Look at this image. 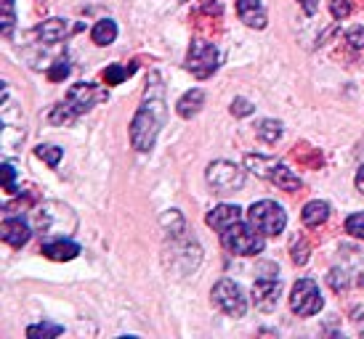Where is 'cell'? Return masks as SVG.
<instances>
[{"mask_svg":"<svg viewBox=\"0 0 364 339\" xmlns=\"http://www.w3.org/2000/svg\"><path fill=\"white\" fill-rule=\"evenodd\" d=\"M324 299L322 291L316 287L314 279H298L295 281L293 291H290V308H293L295 316L301 318H309V316H316L322 310Z\"/></svg>","mask_w":364,"mask_h":339,"instance_id":"cell-9","label":"cell"},{"mask_svg":"<svg viewBox=\"0 0 364 339\" xmlns=\"http://www.w3.org/2000/svg\"><path fill=\"white\" fill-rule=\"evenodd\" d=\"M237 16L250 30H263L269 24V16H266V9H263L261 0H237Z\"/></svg>","mask_w":364,"mask_h":339,"instance_id":"cell-13","label":"cell"},{"mask_svg":"<svg viewBox=\"0 0 364 339\" xmlns=\"http://www.w3.org/2000/svg\"><path fill=\"white\" fill-rule=\"evenodd\" d=\"M330 287H333L335 291H346L348 287H351V279H348V273L346 270H330Z\"/></svg>","mask_w":364,"mask_h":339,"instance_id":"cell-31","label":"cell"},{"mask_svg":"<svg viewBox=\"0 0 364 339\" xmlns=\"http://www.w3.org/2000/svg\"><path fill=\"white\" fill-rule=\"evenodd\" d=\"M279 294H282V281L274 276H261L253 284V302L263 313H272L279 305Z\"/></svg>","mask_w":364,"mask_h":339,"instance_id":"cell-11","label":"cell"},{"mask_svg":"<svg viewBox=\"0 0 364 339\" xmlns=\"http://www.w3.org/2000/svg\"><path fill=\"white\" fill-rule=\"evenodd\" d=\"M245 167L250 170V172H255L258 178L269 180L272 186H277V189L282 191H301V186H304V180L295 175L293 170L287 167V165H282V162L272 160V157H261V154H247L245 157Z\"/></svg>","mask_w":364,"mask_h":339,"instance_id":"cell-3","label":"cell"},{"mask_svg":"<svg viewBox=\"0 0 364 339\" xmlns=\"http://www.w3.org/2000/svg\"><path fill=\"white\" fill-rule=\"evenodd\" d=\"M41 255H46L48 260H56V262H67V260H75L80 255V244H75V241H70V239L43 241Z\"/></svg>","mask_w":364,"mask_h":339,"instance_id":"cell-15","label":"cell"},{"mask_svg":"<svg viewBox=\"0 0 364 339\" xmlns=\"http://www.w3.org/2000/svg\"><path fill=\"white\" fill-rule=\"evenodd\" d=\"M330 212H333V210H330V204H327V201L314 199L304 207V212H301V220H304L306 228H319V226H324V223H327Z\"/></svg>","mask_w":364,"mask_h":339,"instance_id":"cell-18","label":"cell"},{"mask_svg":"<svg viewBox=\"0 0 364 339\" xmlns=\"http://www.w3.org/2000/svg\"><path fill=\"white\" fill-rule=\"evenodd\" d=\"M64 334V326L59 323H51V321H41V323H32L30 329H27V337L30 339H53Z\"/></svg>","mask_w":364,"mask_h":339,"instance_id":"cell-20","label":"cell"},{"mask_svg":"<svg viewBox=\"0 0 364 339\" xmlns=\"http://www.w3.org/2000/svg\"><path fill=\"white\" fill-rule=\"evenodd\" d=\"M346 40L351 43V48H364V27H354V30L346 32Z\"/></svg>","mask_w":364,"mask_h":339,"instance_id":"cell-34","label":"cell"},{"mask_svg":"<svg viewBox=\"0 0 364 339\" xmlns=\"http://www.w3.org/2000/svg\"><path fill=\"white\" fill-rule=\"evenodd\" d=\"M162 228L168 230L171 239H181V233L186 230V223H183L181 212L178 210H168L162 215Z\"/></svg>","mask_w":364,"mask_h":339,"instance_id":"cell-22","label":"cell"},{"mask_svg":"<svg viewBox=\"0 0 364 339\" xmlns=\"http://www.w3.org/2000/svg\"><path fill=\"white\" fill-rule=\"evenodd\" d=\"M77 117H80V114H77V111L72 109V106L67 104V101H61V104H56V106H53V111L48 114V120H51L53 125H70V122H75Z\"/></svg>","mask_w":364,"mask_h":339,"instance_id":"cell-24","label":"cell"},{"mask_svg":"<svg viewBox=\"0 0 364 339\" xmlns=\"http://www.w3.org/2000/svg\"><path fill=\"white\" fill-rule=\"evenodd\" d=\"M181 3H186V0H181Z\"/></svg>","mask_w":364,"mask_h":339,"instance_id":"cell-37","label":"cell"},{"mask_svg":"<svg viewBox=\"0 0 364 339\" xmlns=\"http://www.w3.org/2000/svg\"><path fill=\"white\" fill-rule=\"evenodd\" d=\"M247 220L261 230L263 236H279L284 230V226H287V212H284L282 204H277V201L261 199L250 207Z\"/></svg>","mask_w":364,"mask_h":339,"instance_id":"cell-5","label":"cell"},{"mask_svg":"<svg viewBox=\"0 0 364 339\" xmlns=\"http://www.w3.org/2000/svg\"><path fill=\"white\" fill-rule=\"evenodd\" d=\"M70 61L67 59H59V61H53L51 64V70H48V80L51 82H59L64 80V77H70Z\"/></svg>","mask_w":364,"mask_h":339,"instance_id":"cell-30","label":"cell"},{"mask_svg":"<svg viewBox=\"0 0 364 339\" xmlns=\"http://www.w3.org/2000/svg\"><path fill=\"white\" fill-rule=\"evenodd\" d=\"M107 96H109V93L104 88H99V85H93V82H77V85H72L70 93H67V104H70L77 114H85V111H91L96 104L107 101Z\"/></svg>","mask_w":364,"mask_h":339,"instance_id":"cell-10","label":"cell"},{"mask_svg":"<svg viewBox=\"0 0 364 339\" xmlns=\"http://www.w3.org/2000/svg\"><path fill=\"white\" fill-rule=\"evenodd\" d=\"M221 53L210 40H192L186 53V70L192 72L197 80H208L213 72L218 70Z\"/></svg>","mask_w":364,"mask_h":339,"instance_id":"cell-8","label":"cell"},{"mask_svg":"<svg viewBox=\"0 0 364 339\" xmlns=\"http://www.w3.org/2000/svg\"><path fill=\"white\" fill-rule=\"evenodd\" d=\"M205 220H208V226H210L213 230L223 233L226 228H232L234 223L242 220V210H240L237 204H218V207H213V210L208 212Z\"/></svg>","mask_w":364,"mask_h":339,"instance_id":"cell-14","label":"cell"},{"mask_svg":"<svg viewBox=\"0 0 364 339\" xmlns=\"http://www.w3.org/2000/svg\"><path fill=\"white\" fill-rule=\"evenodd\" d=\"M136 72V64H131V67H122V64H109L107 70H104V80H107V85H120L128 74H133Z\"/></svg>","mask_w":364,"mask_h":339,"instance_id":"cell-26","label":"cell"},{"mask_svg":"<svg viewBox=\"0 0 364 339\" xmlns=\"http://www.w3.org/2000/svg\"><path fill=\"white\" fill-rule=\"evenodd\" d=\"M346 233L364 241V212H354L351 218H346Z\"/></svg>","mask_w":364,"mask_h":339,"instance_id":"cell-28","label":"cell"},{"mask_svg":"<svg viewBox=\"0 0 364 339\" xmlns=\"http://www.w3.org/2000/svg\"><path fill=\"white\" fill-rule=\"evenodd\" d=\"M205 178L210 183L213 194H234V191H240L245 186V170L237 167L234 162H226V160H218L208 165V172H205Z\"/></svg>","mask_w":364,"mask_h":339,"instance_id":"cell-6","label":"cell"},{"mask_svg":"<svg viewBox=\"0 0 364 339\" xmlns=\"http://www.w3.org/2000/svg\"><path fill=\"white\" fill-rule=\"evenodd\" d=\"M213 297V305L226 313L229 318H242L245 313H247V297H245V291L240 284H234L232 279H221L210 291Z\"/></svg>","mask_w":364,"mask_h":339,"instance_id":"cell-7","label":"cell"},{"mask_svg":"<svg viewBox=\"0 0 364 339\" xmlns=\"http://www.w3.org/2000/svg\"><path fill=\"white\" fill-rule=\"evenodd\" d=\"M330 11H333L335 19L343 21L351 16V3H348V0H330Z\"/></svg>","mask_w":364,"mask_h":339,"instance_id":"cell-32","label":"cell"},{"mask_svg":"<svg viewBox=\"0 0 364 339\" xmlns=\"http://www.w3.org/2000/svg\"><path fill=\"white\" fill-rule=\"evenodd\" d=\"M255 135L263 140V143H277L282 138V122L277 120H261L258 128H255Z\"/></svg>","mask_w":364,"mask_h":339,"instance_id":"cell-21","label":"cell"},{"mask_svg":"<svg viewBox=\"0 0 364 339\" xmlns=\"http://www.w3.org/2000/svg\"><path fill=\"white\" fill-rule=\"evenodd\" d=\"M354 183H356V189H359L364 194V165L359 167V172H356V180H354Z\"/></svg>","mask_w":364,"mask_h":339,"instance_id":"cell-36","label":"cell"},{"mask_svg":"<svg viewBox=\"0 0 364 339\" xmlns=\"http://www.w3.org/2000/svg\"><path fill=\"white\" fill-rule=\"evenodd\" d=\"M67 32H70V27H67V21L64 19H48L35 27V35H38L41 43H46V45H53V43L64 40Z\"/></svg>","mask_w":364,"mask_h":339,"instance_id":"cell-16","label":"cell"},{"mask_svg":"<svg viewBox=\"0 0 364 339\" xmlns=\"http://www.w3.org/2000/svg\"><path fill=\"white\" fill-rule=\"evenodd\" d=\"M0 236H3V241H6L9 247H14V250H21V247L30 241L32 228L19 218H6V220H3V226H0Z\"/></svg>","mask_w":364,"mask_h":339,"instance_id":"cell-12","label":"cell"},{"mask_svg":"<svg viewBox=\"0 0 364 339\" xmlns=\"http://www.w3.org/2000/svg\"><path fill=\"white\" fill-rule=\"evenodd\" d=\"M309 244H306L304 236H293V241H290V255H293V262L295 265H306L309 262Z\"/></svg>","mask_w":364,"mask_h":339,"instance_id":"cell-27","label":"cell"},{"mask_svg":"<svg viewBox=\"0 0 364 339\" xmlns=\"http://www.w3.org/2000/svg\"><path fill=\"white\" fill-rule=\"evenodd\" d=\"M301 3V9H304L306 16H314L316 11H319V0H298Z\"/></svg>","mask_w":364,"mask_h":339,"instance_id":"cell-35","label":"cell"},{"mask_svg":"<svg viewBox=\"0 0 364 339\" xmlns=\"http://www.w3.org/2000/svg\"><path fill=\"white\" fill-rule=\"evenodd\" d=\"M165 85H162V77L157 72L149 74L146 80V90H144V101L139 111L133 114L131 122V146L136 151H146L154 149L157 143V135H160L162 125H165V117H168V109H165Z\"/></svg>","mask_w":364,"mask_h":339,"instance_id":"cell-1","label":"cell"},{"mask_svg":"<svg viewBox=\"0 0 364 339\" xmlns=\"http://www.w3.org/2000/svg\"><path fill=\"white\" fill-rule=\"evenodd\" d=\"M35 157L46 162L48 167H59V162H61V157H64V151H61L59 146H53V143H41V146L35 149Z\"/></svg>","mask_w":364,"mask_h":339,"instance_id":"cell-25","label":"cell"},{"mask_svg":"<svg viewBox=\"0 0 364 339\" xmlns=\"http://www.w3.org/2000/svg\"><path fill=\"white\" fill-rule=\"evenodd\" d=\"M255 111V106L247 99H234L232 101V114L234 117H250Z\"/></svg>","mask_w":364,"mask_h":339,"instance_id":"cell-33","label":"cell"},{"mask_svg":"<svg viewBox=\"0 0 364 339\" xmlns=\"http://www.w3.org/2000/svg\"><path fill=\"white\" fill-rule=\"evenodd\" d=\"M0 170H3V189H6L9 196H14V194H16V170H14L11 162H3Z\"/></svg>","mask_w":364,"mask_h":339,"instance_id":"cell-29","label":"cell"},{"mask_svg":"<svg viewBox=\"0 0 364 339\" xmlns=\"http://www.w3.org/2000/svg\"><path fill=\"white\" fill-rule=\"evenodd\" d=\"M32 228L41 233L46 241L51 239H67L72 230L77 228L75 212L61 204V201H46L43 207L32 212Z\"/></svg>","mask_w":364,"mask_h":339,"instance_id":"cell-2","label":"cell"},{"mask_svg":"<svg viewBox=\"0 0 364 339\" xmlns=\"http://www.w3.org/2000/svg\"><path fill=\"white\" fill-rule=\"evenodd\" d=\"M221 241L226 252L232 255H240V257H253V255H261L263 247H266V236L255 228L253 223H234L232 228H226L221 233Z\"/></svg>","mask_w":364,"mask_h":339,"instance_id":"cell-4","label":"cell"},{"mask_svg":"<svg viewBox=\"0 0 364 339\" xmlns=\"http://www.w3.org/2000/svg\"><path fill=\"white\" fill-rule=\"evenodd\" d=\"M0 9H3L0 32H3V38H11V32H14V24H16V6H14V0H0Z\"/></svg>","mask_w":364,"mask_h":339,"instance_id":"cell-23","label":"cell"},{"mask_svg":"<svg viewBox=\"0 0 364 339\" xmlns=\"http://www.w3.org/2000/svg\"><path fill=\"white\" fill-rule=\"evenodd\" d=\"M91 40L96 43V45H102V48L117 40V24H114V19L96 21V27L91 30Z\"/></svg>","mask_w":364,"mask_h":339,"instance_id":"cell-19","label":"cell"},{"mask_svg":"<svg viewBox=\"0 0 364 339\" xmlns=\"http://www.w3.org/2000/svg\"><path fill=\"white\" fill-rule=\"evenodd\" d=\"M203 104H205V90L203 88H192L189 93H183L181 99H178V104H176V111H178V117H183V120H192L194 114H200Z\"/></svg>","mask_w":364,"mask_h":339,"instance_id":"cell-17","label":"cell"}]
</instances>
